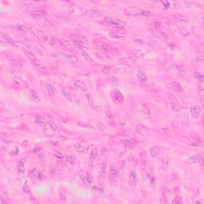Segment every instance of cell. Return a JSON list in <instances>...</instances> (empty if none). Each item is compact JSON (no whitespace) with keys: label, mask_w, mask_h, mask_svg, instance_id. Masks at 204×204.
I'll list each match as a JSON object with an SVG mask.
<instances>
[{"label":"cell","mask_w":204,"mask_h":204,"mask_svg":"<svg viewBox=\"0 0 204 204\" xmlns=\"http://www.w3.org/2000/svg\"><path fill=\"white\" fill-rule=\"evenodd\" d=\"M124 13L127 15H129V16H147L149 17L151 16L152 14L151 11H147V10H144L142 8H137V7H129V8H126L124 10Z\"/></svg>","instance_id":"6da1fadb"},{"label":"cell","mask_w":204,"mask_h":204,"mask_svg":"<svg viewBox=\"0 0 204 204\" xmlns=\"http://www.w3.org/2000/svg\"><path fill=\"white\" fill-rule=\"evenodd\" d=\"M53 56L56 58L65 61V62H67L71 63V64H75V63L78 62V58L75 57V56L67 55L65 54L60 52V51H54V52L53 53Z\"/></svg>","instance_id":"7a4b0ae2"},{"label":"cell","mask_w":204,"mask_h":204,"mask_svg":"<svg viewBox=\"0 0 204 204\" xmlns=\"http://www.w3.org/2000/svg\"><path fill=\"white\" fill-rule=\"evenodd\" d=\"M70 38L76 44H78V45H81V46H82V47H88L89 45L88 40L86 39L84 36H81V35L71 34Z\"/></svg>","instance_id":"3957f363"},{"label":"cell","mask_w":204,"mask_h":204,"mask_svg":"<svg viewBox=\"0 0 204 204\" xmlns=\"http://www.w3.org/2000/svg\"><path fill=\"white\" fill-rule=\"evenodd\" d=\"M79 10L81 12L87 15L89 17H93V18H97L100 16V12L97 10H95L93 8H89V7H79Z\"/></svg>","instance_id":"277c9868"},{"label":"cell","mask_w":204,"mask_h":204,"mask_svg":"<svg viewBox=\"0 0 204 204\" xmlns=\"http://www.w3.org/2000/svg\"><path fill=\"white\" fill-rule=\"evenodd\" d=\"M104 21L108 23L109 25H113L114 27L117 29H124V26H125V23L121 21V20H119L117 18H112V17H105L104 18Z\"/></svg>","instance_id":"5b68a950"},{"label":"cell","mask_w":204,"mask_h":204,"mask_svg":"<svg viewBox=\"0 0 204 204\" xmlns=\"http://www.w3.org/2000/svg\"><path fill=\"white\" fill-rule=\"evenodd\" d=\"M50 45L52 46H58V47H67L69 45V42L63 38H52L49 42Z\"/></svg>","instance_id":"8992f818"},{"label":"cell","mask_w":204,"mask_h":204,"mask_svg":"<svg viewBox=\"0 0 204 204\" xmlns=\"http://www.w3.org/2000/svg\"><path fill=\"white\" fill-rule=\"evenodd\" d=\"M92 44H93V47L96 51H99V52L105 54L106 52H109V51L111 50V48L104 43H101L99 42H93Z\"/></svg>","instance_id":"52a82bcc"},{"label":"cell","mask_w":204,"mask_h":204,"mask_svg":"<svg viewBox=\"0 0 204 204\" xmlns=\"http://www.w3.org/2000/svg\"><path fill=\"white\" fill-rule=\"evenodd\" d=\"M203 160V156L202 154H198L196 156H194L191 157H189L188 159L186 160V163L189 165L192 164H199Z\"/></svg>","instance_id":"ba28073f"},{"label":"cell","mask_w":204,"mask_h":204,"mask_svg":"<svg viewBox=\"0 0 204 204\" xmlns=\"http://www.w3.org/2000/svg\"><path fill=\"white\" fill-rule=\"evenodd\" d=\"M129 183L131 187H136L137 185V175L134 171H131L129 173Z\"/></svg>","instance_id":"9c48e42d"},{"label":"cell","mask_w":204,"mask_h":204,"mask_svg":"<svg viewBox=\"0 0 204 204\" xmlns=\"http://www.w3.org/2000/svg\"><path fill=\"white\" fill-rule=\"evenodd\" d=\"M30 14H31L34 18H36L37 20H38V21L45 22V20H46V18H45L44 16V14L39 11H30Z\"/></svg>","instance_id":"30bf717a"},{"label":"cell","mask_w":204,"mask_h":204,"mask_svg":"<svg viewBox=\"0 0 204 204\" xmlns=\"http://www.w3.org/2000/svg\"><path fill=\"white\" fill-rule=\"evenodd\" d=\"M190 112H191V116L194 117V118L197 119V118H198V116H199V115H200L201 109L199 108V106H192L190 109Z\"/></svg>","instance_id":"8fae6325"},{"label":"cell","mask_w":204,"mask_h":204,"mask_svg":"<svg viewBox=\"0 0 204 204\" xmlns=\"http://www.w3.org/2000/svg\"><path fill=\"white\" fill-rule=\"evenodd\" d=\"M74 85L76 86V88L78 89H80L81 91L82 92H87L88 91V87L87 85H86L83 81H79V80H76L74 81Z\"/></svg>","instance_id":"7c38bea8"},{"label":"cell","mask_w":204,"mask_h":204,"mask_svg":"<svg viewBox=\"0 0 204 204\" xmlns=\"http://www.w3.org/2000/svg\"><path fill=\"white\" fill-rule=\"evenodd\" d=\"M34 67L36 69L38 72L40 73H44V74H47L49 73V71H48V69L46 67H45V66L42 65H40V64H36V63H33L32 64Z\"/></svg>","instance_id":"4fadbf2b"},{"label":"cell","mask_w":204,"mask_h":204,"mask_svg":"<svg viewBox=\"0 0 204 204\" xmlns=\"http://www.w3.org/2000/svg\"><path fill=\"white\" fill-rule=\"evenodd\" d=\"M169 88L171 89L175 92H182L183 91V88H182L181 85L178 82H175V81H172V82L170 83Z\"/></svg>","instance_id":"5bb4252c"},{"label":"cell","mask_w":204,"mask_h":204,"mask_svg":"<svg viewBox=\"0 0 204 204\" xmlns=\"http://www.w3.org/2000/svg\"><path fill=\"white\" fill-rule=\"evenodd\" d=\"M2 35H3V38L7 41V42L11 45H12V46H14V47H17V43H16V42H15V40L13 38H11V36H9L8 34H2Z\"/></svg>","instance_id":"9a60e30c"},{"label":"cell","mask_w":204,"mask_h":204,"mask_svg":"<svg viewBox=\"0 0 204 204\" xmlns=\"http://www.w3.org/2000/svg\"><path fill=\"white\" fill-rule=\"evenodd\" d=\"M118 62L121 64L129 65H132L135 63V61L131 58H120L118 59Z\"/></svg>","instance_id":"2e32d148"},{"label":"cell","mask_w":204,"mask_h":204,"mask_svg":"<svg viewBox=\"0 0 204 204\" xmlns=\"http://www.w3.org/2000/svg\"><path fill=\"white\" fill-rule=\"evenodd\" d=\"M28 93H29L30 98L32 100H34V101H39V97H38V94H37L36 92H35L34 89H29V92H28Z\"/></svg>","instance_id":"e0dca14e"},{"label":"cell","mask_w":204,"mask_h":204,"mask_svg":"<svg viewBox=\"0 0 204 204\" xmlns=\"http://www.w3.org/2000/svg\"><path fill=\"white\" fill-rule=\"evenodd\" d=\"M110 177L113 180H116L119 177V171L113 166H111L110 167Z\"/></svg>","instance_id":"ac0fdd59"},{"label":"cell","mask_w":204,"mask_h":204,"mask_svg":"<svg viewBox=\"0 0 204 204\" xmlns=\"http://www.w3.org/2000/svg\"><path fill=\"white\" fill-rule=\"evenodd\" d=\"M24 54L25 55L27 56V57L30 59V60H31L32 62H37V57H36V55H35L33 52H31V51H29V50H25L24 51Z\"/></svg>","instance_id":"d6986e66"},{"label":"cell","mask_w":204,"mask_h":204,"mask_svg":"<svg viewBox=\"0 0 204 204\" xmlns=\"http://www.w3.org/2000/svg\"><path fill=\"white\" fill-rule=\"evenodd\" d=\"M81 55L83 56V58H84L86 61H87L88 62H89V64H91L92 65H95L96 63H95V62L93 61V59L92 58L90 57V56H89L87 53L85 52V51H84V50L81 51Z\"/></svg>","instance_id":"ffe728a7"},{"label":"cell","mask_w":204,"mask_h":204,"mask_svg":"<svg viewBox=\"0 0 204 204\" xmlns=\"http://www.w3.org/2000/svg\"><path fill=\"white\" fill-rule=\"evenodd\" d=\"M136 76H137V79H138L139 81L141 83H144L147 81V75L144 72H142V71H139V72L137 73Z\"/></svg>","instance_id":"44dd1931"},{"label":"cell","mask_w":204,"mask_h":204,"mask_svg":"<svg viewBox=\"0 0 204 204\" xmlns=\"http://www.w3.org/2000/svg\"><path fill=\"white\" fill-rule=\"evenodd\" d=\"M140 161L143 164V167H144L145 164L147 163V151L145 150L142 151L140 154Z\"/></svg>","instance_id":"7402d4cb"},{"label":"cell","mask_w":204,"mask_h":204,"mask_svg":"<svg viewBox=\"0 0 204 204\" xmlns=\"http://www.w3.org/2000/svg\"><path fill=\"white\" fill-rule=\"evenodd\" d=\"M149 151H150V156L154 158V157H156L158 155H159L160 149H159V147H158L157 146H154V147H151Z\"/></svg>","instance_id":"603a6c76"},{"label":"cell","mask_w":204,"mask_h":204,"mask_svg":"<svg viewBox=\"0 0 204 204\" xmlns=\"http://www.w3.org/2000/svg\"><path fill=\"white\" fill-rule=\"evenodd\" d=\"M83 182L85 183V187L87 188H89L90 185H91V180H90V178H89V175L88 172H85V176H83Z\"/></svg>","instance_id":"cb8c5ba5"},{"label":"cell","mask_w":204,"mask_h":204,"mask_svg":"<svg viewBox=\"0 0 204 204\" xmlns=\"http://www.w3.org/2000/svg\"><path fill=\"white\" fill-rule=\"evenodd\" d=\"M9 71L11 72L15 78H19V79H21L22 78V73H20V71L16 69H14V68H10L9 69Z\"/></svg>","instance_id":"d4e9b609"},{"label":"cell","mask_w":204,"mask_h":204,"mask_svg":"<svg viewBox=\"0 0 204 204\" xmlns=\"http://www.w3.org/2000/svg\"><path fill=\"white\" fill-rule=\"evenodd\" d=\"M25 160L22 159L18 162V170L19 172L23 173L25 171Z\"/></svg>","instance_id":"484cf974"},{"label":"cell","mask_w":204,"mask_h":204,"mask_svg":"<svg viewBox=\"0 0 204 204\" xmlns=\"http://www.w3.org/2000/svg\"><path fill=\"white\" fill-rule=\"evenodd\" d=\"M16 28L22 32L30 33V27H27V26H23V25H17Z\"/></svg>","instance_id":"4316f807"},{"label":"cell","mask_w":204,"mask_h":204,"mask_svg":"<svg viewBox=\"0 0 204 204\" xmlns=\"http://www.w3.org/2000/svg\"><path fill=\"white\" fill-rule=\"evenodd\" d=\"M49 175L51 178H54L56 175V166L55 164H50L49 168Z\"/></svg>","instance_id":"83f0119b"},{"label":"cell","mask_w":204,"mask_h":204,"mask_svg":"<svg viewBox=\"0 0 204 204\" xmlns=\"http://www.w3.org/2000/svg\"><path fill=\"white\" fill-rule=\"evenodd\" d=\"M105 113L106 115V116L108 117V118L111 119L113 118V114H112V111H111V108L109 105H106L105 107Z\"/></svg>","instance_id":"f1b7e54d"},{"label":"cell","mask_w":204,"mask_h":204,"mask_svg":"<svg viewBox=\"0 0 204 204\" xmlns=\"http://www.w3.org/2000/svg\"><path fill=\"white\" fill-rule=\"evenodd\" d=\"M146 175H147V180H148V181L153 180V169H152V167L150 166L147 169L146 171Z\"/></svg>","instance_id":"f546056e"},{"label":"cell","mask_w":204,"mask_h":204,"mask_svg":"<svg viewBox=\"0 0 204 204\" xmlns=\"http://www.w3.org/2000/svg\"><path fill=\"white\" fill-rule=\"evenodd\" d=\"M115 99L118 101V102H123L124 100V96L123 94H122L120 91H116L115 93Z\"/></svg>","instance_id":"4dcf8cb0"},{"label":"cell","mask_w":204,"mask_h":204,"mask_svg":"<svg viewBox=\"0 0 204 204\" xmlns=\"http://www.w3.org/2000/svg\"><path fill=\"white\" fill-rule=\"evenodd\" d=\"M147 89L148 91H151V92H153V93H155V92H158L159 91V88H158V86L155 84H150L147 86Z\"/></svg>","instance_id":"1f68e13d"},{"label":"cell","mask_w":204,"mask_h":204,"mask_svg":"<svg viewBox=\"0 0 204 204\" xmlns=\"http://www.w3.org/2000/svg\"><path fill=\"white\" fill-rule=\"evenodd\" d=\"M96 158H97V150H96V148H94L93 151H91V154H90L91 161L93 163L96 160Z\"/></svg>","instance_id":"d6a6232c"},{"label":"cell","mask_w":204,"mask_h":204,"mask_svg":"<svg viewBox=\"0 0 204 204\" xmlns=\"http://www.w3.org/2000/svg\"><path fill=\"white\" fill-rule=\"evenodd\" d=\"M62 94L64 95L65 98L68 100H71V94L69 93V91L66 89H62Z\"/></svg>","instance_id":"836d02e7"},{"label":"cell","mask_w":204,"mask_h":204,"mask_svg":"<svg viewBox=\"0 0 204 204\" xmlns=\"http://www.w3.org/2000/svg\"><path fill=\"white\" fill-rule=\"evenodd\" d=\"M45 87L47 89V91H48V93L50 95V96H53L54 95V89L53 88L52 85H51L49 82H47L45 84Z\"/></svg>","instance_id":"e575fe53"},{"label":"cell","mask_w":204,"mask_h":204,"mask_svg":"<svg viewBox=\"0 0 204 204\" xmlns=\"http://www.w3.org/2000/svg\"><path fill=\"white\" fill-rule=\"evenodd\" d=\"M61 9L62 10V11L64 13H68V14H72L73 12V8H70L69 7H67V6H61Z\"/></svg>","instance_id":"d590c367"},{"label":"cell","mask_w":204,"mask_h":204,"mask_svg":"<svg viewBox=\"0 0 204 204\" xmlns=\"http://www.w3.org/2000/svg\"><path fill=\"white\" fill-rule=\"evenodd\" d=\"M167 98L169 100V101L171 103H174V102H177V99L175 97V96L172 93H170V92H168L167 93Z\"/></svg>","instance_id":"8d00e7d4"},{"label":"cell","mask_w":204,"mask_h":204,"mask_svg":"<svg viewBox=\"0 0 204 204\" xmlns=\"http://www.w3.org/2000/svg\"><path fill=\"white\" fill-rule=\"evenodd\" d=\"M74 150L76 152H84L85 151V147L81 144H76L74 145Z\"/></svg>","instance_id":"74e56055"},{"label":"cell","mask_w":204,"mask_h":204,"mask_svg":"<svg viewBox=\"0 0 204 204\" xmlns=\"http://www.w3.org/2000/svg\"><path fill=\"white\" fill-rule=\"evenodd\" d=\"M36 123L37 124H40V125H44L45 124H46V122H45V118H43L42 116H37L36 117Z\"/></svg>","instance_id":"f35d334b"},{"label":"cell","mask_w":204,"mask_h":204,"mask_svg":"<svg viewBox=\"0 0 204 204\" xmlns=\"http://www.w3.org/2000/svg\"><path fill=\"white\" fill-rule=\"evenodd\" d=\"M86 98H87L88 101H89V105L93 108V109H96V107L94 105V103H93V97H92V96L90 94H87L86 95Z\"/></svg>","instance_id":"ab89813d"},{"label":"cell","mask_w":204,"mask_h":204,"mask_svg":"<svg viewBox=\"0 0 204 204\" xmlns=\"http://www.w3.org/2000/svg\"><path fill=\"white\" fill-rule=\"evenodd\" d=\"M171 106L173 111L175 112H178L180 109V106L178 105V102H174V103H171Z\"/></svg>","instance_id":"60d3db41"},{"label":"cell","mask_w":204,"mask_h":204,"mask_svg":"<svg viewBox=\"0 0 204 204\" xmlns=\"http://www.w3.org/2000/svg\"><path fill=\"white\" fill-rule=\"evenodd\" d=\"M173 18H175L176 20L178 21H180V22H187V18L184 17V16H182V15H174Z\"/></svg>","instance_id":"b9f144b4"},{"label":"cell","mask_w":204,"mask_h":204,"mask_svg":"<svg viewBox=\"0 0 204 204\" xmlns=\"http://www.w3.org/2000/svg\"><path fill=\"white\" fill-rule=\"evenodd\" d=\"M109 36L111 37L112 38H116V39H120V38H123V37L121 36V35H120V34H116V33H115V32H110V33L109 34Z\"/></svg>","instance_id":"7bdbcfd3"},{"label":"cell","mask_w":204,"mask_h":204,"mask_svg":"<svg viewBox=\"0 0 204 204\" xmlns=\"http://www.w3.org/2000/svg\"><path fill=\"white\" fill-rule=\"evenodd\" d=\"M106 168H107V163H103L100 167V175H105L106 173Z\"/></svg>","instance_id":"ee69618b"},{"label":"cell","mask_w":204,"mask_h":204,"mask_svg":"<svg viewBox=\"0 0 204 204\" xmlns=\"http://www.w3.org/2000/svg\"><path fill=\"white\" fill-rule=\"evenodd\" d=\"M19 43L20 44H22L23 46H26L27 48H29V49H34L33 47V45H30L28 42H27V41H19Z\"/></svg>","instance_id":"f6af8a7d"},{"label":"cell","mask_w":204,"mask_h":204,"mask_svg":"<svg viewBox=\"0 0 204 204\" xmlns=\"http://www.w3.org/2000/svg\"><path fill=\"white\" fill-rule=\"evenodd\" d=\"M194 76H195V79H197L198 81H200V82H202V81H203V75L202 74H201L200 73H198V72H196V73H195V74H194Z\"/></svg>","instance_id":"bcb514c9"},{"label":"cell","mask_w":204,"mask_h":204,"mask_svg":"<svg viewBox=\"0 0 204 204\" xmlns=\"http://www.w3.org/2000/svg\"><path fill=\"white\" fill-rule=\"evenodd\" d=\"M134 55H135V57L137 58H144V54H143V52H142L141 50H136V51H135Z\"/></svg>","instance_id":"7dc6e473"},{"label":"cell","mask_w":204,"mask_h":204,"mask_svg":"<svg viewBox=\"0 0 204 204\" xmlns=\"http://www.w3.org/2000/svg\"><path fill=\"white\" fill-rule=\"evenodd\" d=\"M92 192H93V194H94V193L102 194V190L100 189V188H98V187H93V188H92Z\"/></svg>","instance_id":"c3c4849f"},{"label":"cell","mask_w":204,"mask_h":204,"mask_svg":"<svg viewBox=\"0 0 204 204\" xmlns=\"http://www.w3.org/2000/svg\"><path fill=\"white\" fill-rule=\"evenodd\" d=\"M102 70V72H103L105 74H109L110 73V70H111V68L110 67H108V66H105V67H103L101 69Z\"/></svg>","instance_id":"681fc988"},{"label":"cell","mask_w":204,"mask_h":204,"mask_svg":"<svg viewBox=\"0 0 204 204\" xmlns=\"http://www.w3.org/2000/svg\"><path fill=\"white\" fill-rule=\"evenodd\" d=\"M35 178H37L38 180H42L43 178H44V175H43V174L41 171H37L36 172V175H35Z\"/></svg>","instance_id":"f907efd6"},{"label":"cell","mask_w":204,"mask_h":204,"mask_svg":"<svg viewBox=\"0 0 204 204\" xmlns=\"http://www.w3.org/2000/svg\"><path fill=\"white\" fill-rule=\"evenodd\" d=\"M168 163H169V160H164L163 161V166H162V167H163V170H164V171H167V167H168Z\"/></svg>","instance_id":"816d5d0a"},{"label":"cell","mask_w":204,"mask_h":204,"mask_svg":"<svg viewBox=\"0 0 204 204\" xmlns=\"http://www.w3.org/2000/svg\"><path fill=\"white\" fill-rule=\"evenodd\" d=\"M185 4L186 5H187V7H198L199 6V5H198V3H193V2H185Z\"/></svg>","instance_id":"f5cc1de1"},{"label":"cell","mask_w":204,"mask_h":204,"mask_svg":"<svg viewBox=\"0 0 204 204\" xmlns=\"http://www.w3.org/2000/svg\"><path fill=\"white\" fill-rule=\"evenodd\" d=\"M95 54L98 56L100 58H107V55L105 54V53H102V52H99V51H96Z\"/></svg>","instance_id":"db71d44e"},{"label":"cell","mask_w":204,"mask_h":204,"mask_svg":"<svg viewBox=\"0 0 204 204\" xmlns=\"http://www.w3.org/2000/svg\"><path fill=\"white\" fill-rule=\"evenodd\" d=\"M162 131L164 132V133L167 135V136H170L171 135V132L169 130V129H168L167 127H163L162 128Z\"/></svg>","instance_id":"11a10c76"},{"label":"cell","mask_w":204,"mask_h":204,"mask_svg":"<svg viewBox=\"0 0 204 204\" xmlns=\"http://www.w3.org/2000/svg\"><path fill=\"white\" fill-rule=\"evenodd\" d=\"M65 160H66V161H67L69 164L72 165V164H73V158L72 156H65Z\"/></svg>","instance_id":"9f6ffc18"},{"label":"cell","mask_w":204,"mask_h":204,"mask_svg":"<svg viewBox=\"0 0 204 204\" xmlns=\"http://www.w3.org/2000/svg\"><path fill=\"white\" fill-rule=\"evenodd\" d=\"M23 190H24L25 192H27V193H30V187H29V186H28V184L27 183H25V184L23 186Z\"/></svg>","instance_id":"6f0895ef"},{"label":"cell","mask_w":204,"mask_h":204,"mask_svg":"<svg viewBox=\"0 0 204 204\" xmlns=\"http://www.w3.org/2000/svg\"><path fill=\"white\" fill-rule=\"evenodd\" d=\"M59 194H60V197H61V198H62V199H64V198H65V191H64L63 189H62V188H61V189H60V191H59Z\"/></svg>","instance_id":"680465c9"},{"label":"cell","mask_w":204,"mask_h":204,"mask_svg":"<svg viewBox=\"0 0 204 204\" xmlns=\"http://www.w3.org/2000/svg\"><path fill=\"white\" fill-rule=\"evenodd\" d=\"M175 203H181V202H182L181 198H180V197H178V196H177V197L175 198Z\"/></svg>","instance_id":"91938a15"},{"label":"cell","mask_w":204,"mask_h":204,"mask_svg":"<svg viewBox=\"0 0 204 204\" xmlns=\"http://www.w3.org/2000/svg\"><path fill=\"white\" fill-rule=\"evenodd\" d=\"M162 3L164 5V7L165 8H168L170 7V3H169V2H162Z\"/></svg>","instance_id":"94428289"},{"label":"cell","mask_w":204,"mask_h":204,"mask_svg":"<svg viewBox=\"0 0 204 204\" xmlns=\"http://www.w3.org/2000/svg\"><path fill=\"white\" fill-rule=\"evenodd\" d=\"M55 156H57V157H59V158H62V156L60 155V152H56L55 153Z\"/></svg>","instance_id":"6125c7cd"}]
</instances>
